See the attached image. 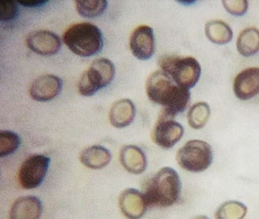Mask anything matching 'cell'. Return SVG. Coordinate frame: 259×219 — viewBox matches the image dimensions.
Here are the masks:
<instances>
[{"label": "cell", "mask_w": 259, "mask_h": 219, "mask_svg": "<svg viewBox=\"0 0 259 219\" xmlns=\"http://www.w3.org/2000/svg\"><path fill=\"white\" fill-rule=\"evenodd\" d=\"M146 94L152 103L163 107L160 116L174 119L187 109L190 102L188 89L176 84L164 71H156L146 81Z\"/></svg>", "instance_id": "obj_1"}, {"label": "cell", "mask_w": 259, "mask_h": 219, "mask_svg": "<svg viewBox=\"0 0 259 219\" xmlns=\"http://www.w3.org/2000/svg\"><path fill=\"white\" fill-rule=\"evenodd\" d=\"M182 190L178 173L172 168H163L146 184V196L149 206L166 208L177 203Z\"/></svg>", "instance_id": "obj_2"}, {"label": "cell", "mask_w": 259, "mask_h": 219, "mask_svg": "<svg viewBox=\"0 0 259 219\" xmlns=\"http://www.w3.org/2000/svg\"><path fill=\"white\" fill-rule=\"evenodd\" d=\"M63 42L74 54L81 57L97 55L104 47L101 30L89 22L77 23L68 27L63 34Z\"/></svg>", "instance_id": "obj_3"}, {"label": "cell", "mask_w": 259, "mask_h": 219, "mask_svg": "<svg viewBox=\"0 0 259 219\" xmlns=\"http://www.w3.org/2000/svg\"><path fill=\"white\" fill-rule=\"evenodd\" d=\"M159 65L176 84L188 90L194 87L201 77V65L191 56L164 55L159 57Z\"/></svg>", "instance_id": "obj_4"}, {"label": "cell", "mask_w": 259, "mask_h": 219, "mask_svg": "<svg viewBox=\"0 0 259 219\" xmlns=\"http://www.w3.org/2000/svg\"><path fill=\"white\" fill-rule=\"evenodd\" d=\"M116 69L112 61L105 58L97 59L81 75L78 90L82 96L91 97L98 90L107 87L113 81Z\"/></svg>", "instance_id": "obj_5"}, {"label": "cell", "mask_w": 259, "mask_h": 219, "mask_svg": "<svg viewBox=\"0 0 259 219\" xmlns=\"http://www.w3.org/2000/svg\"><path fill=\"white\" fill-rule=\"evenodd\" d=\"M176 161L185 170L199 173L210 167L213 161V152L207 142L194 139L187 142L180 149Z\"/></svg>", "instance_id": "obj_6"}, {"label": "cell", "mask_w": 259, "mask_h": 219, "mask_svg": "<svg viewBox=\"0 0 259 219\" xmlns=\"http://www.w3.org/2000/svg\"><path fill=\"white\" fill-rule=\"evenodd\" d=\"M50 159L43 155H33L26 159L20 166L18 180L26 190L39 187L49 170Z\"/></svg>", "instance_id": "obj_7"}, {"label": "cell", "mask_w": 259, "mask_h": 219, "mask_svg": "<svg viewBox=\"0 0 259 219\" xmlns=\"http://www.w3.org/2000/svg\"><path fill=\"white\" fill-rule=\"evenodd\" d=\"M183 133L184 128L180 123L172 119L159 116L152 131V141L162 149H171L181 140Z\"/></svg>", "instance_id": "obj_8"}, {"label": "cell", "mask_w": 259, "mask_h": 219, "mask_svg": "<svg viewBox=\"0 0 259 219\" xmlns=\"http://www.w3.org/2000/svg\"><path fill=\"white\" fill-rule=\"evenodd\" d=\"M130 48L136 58L149 60L155 52V37L152 27L138 26L130 38Z\"/></svg>", "instance_id": "obj_9"}, {"label": "cell", "mask_w": 259, "mask_h": 219, "mask_svg": "<svg viewBox=\"0 0 259 219\" xmlns=\"http://www.w3.org/2000/svg\"><path fill=\"white\" fill-rule=\"evenodd\" d=\"M26 45L36 54L49 56L58 53L62 42L55 32L48 30H39L31 32L27 36Z\"/></svg>", "instance_id": "obj_10"}, {"label": "cell", "mask_w": 259, "mask_h": 219, "mask_svg": "<svg viewBox=\"0 0 259 219\" xmlns=\"http://www.w3.org/2000/svg\"><path fill=\"white\" fill-rule=\"evenodd\" d=\"M119 208L123 216L129 219H140L148 205L145 194L135 189H127L120 195Z\"/></svg>", "instance_id": "obj_11"}, {"label": "cell", "mask_w": 259, "mask_h": 219, "mask_svg": "<svg viewBox=\"0 0 259 219\" xmlns=\"http://www.w3.org/2000/svg\"><path fill=\"white\" fill-rule=\"evenodd\" d=\"M62 81L55 75H44L33 81L30 88L32 99L38 102L51 101L61 93Z\"/></svg>", "instance_id": "obj_12"}, {"label": "cell", "mask_w": 259, "mask_h": 219, "mask_svg": "<svg viewBox=\"0 0 259 219\" xmlns=\"http://www.w3.org/2000/svg\"><path fill=\"white\" fill-rule=\"evenodd\" d=\"M233 90L240 100H249L259 94V68L241 71L234 80Z\"/></svg>", "instance_id": "obj_13"}, {"label": "cell", "mask_w": 259, "mask_h": 219, "mask_svg": "<svg viewBox=\"0 0 259 219\" xmlns=\"http://www.w3.org/2000/svg\"><path fill=\"white\" fill-rule=\"evenodd\" d=\"M42 213V203L32 196L20 197L11 208L10 219H39Z\"/></svg>", "instance_id": "obj_14"}, {"label": "cell", "mask_w": 259, "mask_h": 219, "mask_svg": "<svg viewBox=\"0 0 259 219\" xmlns=\"http://www.w3.org/2000/svg\"><path fill=\"white\" fill-rule=\"evenodd\" d=\"M120 162L131 174H140L146 171L147 159L142 149L137 145H124L120 152Z\"/></svg>", "instance_id": "obj_15"}, {"label": "cell", "mask_w": 259, "mask_h": 219, "mask_svg": "<svg viewBox=\"0 0 259 219\" xmlns=\"http://www.w3.org/2000/svg\"><path fill=\"white\" fill-rule=\"evenodd\" d=\"M136 115V107L132 100L121 99L112 104L109 113L110 122L116 128L131 125Z\"/></svg>", "instance_id": "obj_16"}, {"label": "cell", "mask_w": 259, "mask_h": 219, "mask_svg": "<svg viewBox=\"0 0 259 219\" xmlns=\"http://www.w3.org/2000/svg\"><path fill=\"white\" fill-rule=\"evenodd\" d=\"M112 158L107 149L102 145H91L85 149L80 155L81 164L91 169H101L106 167Z\"/></svg>", "instance_id": "obj_17"}, {"label": "cell", "mask_w": 259, "mask_h": 219, "mask_svg": "<svg viewBox=\"0 0 259 219\" xmlns=\"http://www.w3.org/2000/svg\"><path fill=\"white\" fill-rule=\"evenodd\" d=\"M237 50L241 55L249 57L259 51V30L249 27L240 32L237 41Z\"/></svg>", "instance_id": "obj_18"}, {"label": "cell", "mask_w": 259, "mask_h": 219, "mask_svg": "<svg viewBox=\"0 0 259 219\" xmlns=\"http://www.w3.org/2000/svg\"><path fill=\"white\" fill-rule=\"evenodd\" d=\"M205 32L207 39L214 44L224 45L232 40L233 32L230 26L222 20H212L206 24Z\"/></svg>", "instance_id": "obj_19"}, {"label": "cell", "mask_w": 259, "mask_h": 219, "mask_svg": "<svg viewBox=\"0 0 259 219\" xmlns=\"http://www.w3.org/2000/svg\"><path fill=\"white\" fill-rule=\"evenodd\" d=\"M210 117V107L207 103H194L188 113V125L194 129H201Z\"/></svg>", "instance_id": "obj_20"}, {"label": "cell", "mask_w": 259, "mask_h": 219, "mask_svg": "<svg viewBox=\"0 0 259 219\" xmlns=\"http://www.w3.org/2000/svg\"><path fill=\"white\" fill-rule=\"evenodd\" d=\"M108 2L105 0H77L75 7L78 13L84 18H97L105 12Z\"/></svg>", "instance_id": "obj_21"}, {"label": "cell", "mask_w": 259, "mask_h": 219, "mask_svg": "<svg viewBox=\"0 0 259 219\" xmlns=\"http://www.w3.org/2000/svg\"><path fill=\"white\" fill-rule=\"evenodd\" d=\"M247 214V208L237 201H229L222 204L215 212L217 219H243Z\"/></svg>", "instance_id": "obj_22"}, {"label": "cell", "mask_w": 259, "mask_h": 219, "mask_svg": "<svg viewBox=\"0 0 259 219\" xmlns=\"http://www.w3.org/2000/svg\"><path fill=\"white\" fill-rule=\"evenodd\" d=\"M21 140L16 132L12 131L0 132V156L6 157L19 149Z\"/></svg>", "instance_id": "obj_23"}, {"label": "cell", "mask_w": 259, "mask_h": 219, "mask_svg": "<svg viewBox=\"0 0 259 219\" xmlns=\"http://www.w3.org/2000/svg\"><path fill=\"white\" fill-rule=\"evenodd\" d=\"M19 13V8L14 1H0V20L12 21L15 20Z\"/></svg>", "instance_id": "obj_24"}, {"label": "cell", "mask_w": 259, "mask_h": 219, "mask_svg": "<svg viewBox=\"0 0 259 219\" xmlns=\"http://www.w3.org/2000/svg\"><path fill=\"white\" fill-rule=\"evenodd\" d=\"M223 5L229 13L235 16H242L248 9L247 1H223Z\"/></svg>", "instance_id": "obj_25"}, {"label": "cell", "mask_w": 259, "mask_h": 219, "mask_svg": "<svg viewBox=\"0 0 259 219\" xmlns=\"http://www.w3.org/2000/svg\"><path fill=\"white\" fill-rule=\"evenodd\" d=\"M20 5H22L24 7H41L43 5H45L48 1H19Z\"/></svg>", "instance_id": "obj_26"}, {"label": "cell", "mask_w": 259, "mask_h": 219, "mask_svg": "<svg viewBox=\"0 0 259 219\" xmlns=\"http://www.w3.org/2000/svg\"><path fill=\"white\" fill-rule=\"evenodd\" d=\"M191 219H208L207 218V216H195V217H193V218Z\"/></svg>", "instance_id": "obj_27"}]
</instances>
